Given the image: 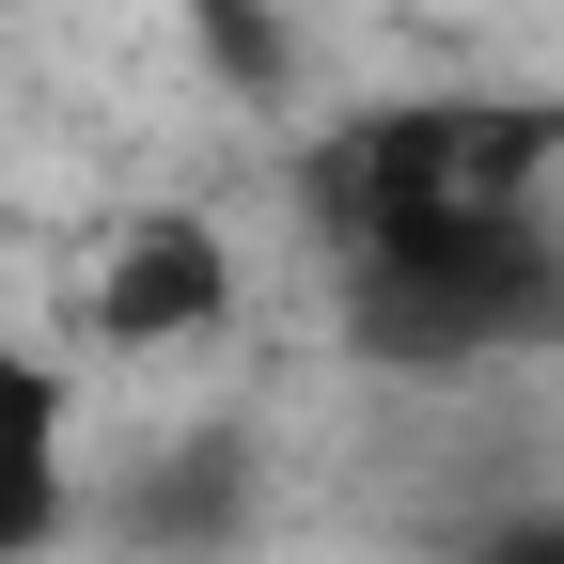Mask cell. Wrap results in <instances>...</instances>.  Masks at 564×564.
I'll use <instances>...</instances> for the list:
<instances>
[{
    "label": "cell",
    "instance_id": "obj_1",
    "mask_svg": "<svg viewBox=\"0 0 564 564\" xmlns=\"http://www.w3.org/2000/svg\"><path fill=\"white\" fill-rule=\"evenodd\" d=\"M564 158V110H518V95H423V110H377L329 141L314 204L361 236H423V220H518Z\"/></svg>",
    "mask_w": 564,
    "mask_h": 564
},
{
    "label": "cell",
    "instance_id": "obj_2",
    "mask_svg": "<svg viewBox=\"0 0 564 564\" xmlns=\"http://www.w3.org/2000/svg\"><path fill=\"white\" fill-rule=\"evenodd\" d=\"M564 329V251L549 220H423V236H361V345L377 361H502V345Z\"/></svg>",
    "mask_w": 564,
    "mask_h": 564
},
{
    "label": "cell",
    "instance_id": "obj_3",
    "mask_svg": "<svg viewBox=\"0 0 564 564\" xmlns=\"http://www.w3.org/2000/svg\"><path fill=\"white\" fill-rule=\"evenodd\" d=\"M95 329H110V345H188V329H220V236H204V220H126L110 267H95Z\"/></svg>",
    "mask_w": 564,
    "mask_h": 564
},
{
    "label": "cell",
    "instance_id": "obj_4",
    "mask_svg": "<svg viewBox=\"0 0 564 564\" xmlns=\"http://www.w3.org/2000/svg\"><path fill=\"white\" fill-rule=\"evenodd\" d=\"M63 518V377L0 361V564H32Z\"/></svg>",
    "mask_w": 564,
    "mask_h": 564
},
{
    "label": "cell",
    "instance_id": "obj_5",
    "mask_svg": "<svg viewBox=\"0 0 564 564\" xmlns=\"http://www.w3.org/2000/svg\"><path fill=\"white\" fill-rule=\"evenodd\" d=\"M486 564H502V549H486Z\"/></svg>",
    "mask_w": 564,
    "mask_h": 564
}]
</instances>
